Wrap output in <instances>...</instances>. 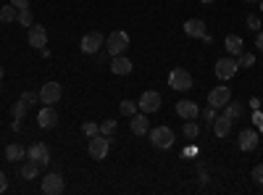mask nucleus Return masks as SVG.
I'll use <instances>...</instances> for the list:
<instances>
[{
  "mask_svg": "<svg viewBox=\"0 0 263 195\" xmlns=\"http://www.w3.org/2000/svg\"><path fill=\"white\" fill-rule=\"evenodd\" d=\"M129 129H132V135H137V137H142V135H147L150 132V121H147V114H135V116H129Z\"/></svg>",
  "mask_w": 263,
  "mask_h": 195,
  "instance_id": "obj_15",
  "label": "nucleus"
},
{
  "mask_svg": "<svg viewBox=\"0 0 263 195\" xmlns=\"http://www.w3.org/2000/svg\"><path fill=\"white\" fill-rule=\"evenodd\" d=\"M161 103H163V98H161L158 90H147V93H142L140 100H137V105H140L142 114H158V111H161Z\"/></svg>",
  "mask_w": 263,
  "mask_h": 195,
  "instance_id": "obj_6",
  "label": "nucleus"
},
{
  "mask_svg": "<svg viewBox=\"0 0 263 195\" xmlns=\"http://www.w3.org/2000/svg\"><path fill=\"white\" fill-rule=\"evenodd\" d=\"M108 150H111V137L108 135H95V137H90V145H87V153H90V158H95V161H103L105 156H108Z\"/></svg>",
  "mask_w": 263,
  "mask_h": 195,
  "instance_id": "obj_3",
  "label": "nucleus"
},
{
  "mask_svg": "<svg viewBox=\"0 0 263 195\" xmlns=\"http://www.w3.org/2000/svg\"><path fill=\"white\" fill-rule=\"evenodd\" d=\"M37 124H40L42 129H53V127L58 124V111H55L53 105H42L40 114H37Z\"/></svg>",
  "mask_w": 263,
  "mask_h": 195,
  "instance_id": "obj_14",
  "label": "nucleus"
},
{
  "mask_svg": "<svg viewBox=\"0 0 263 195\" xmlns=\"http://www.w3.org/2000/svg\"><path fill=\"white\" fill-rule=\"evenodd\" d=\"M250 108L253 111H260V98H250Z\"/></svg>",
  "mask_w": 263,
  "mask_h": 195,
  "instance_id": "obj_39",
  "label": "nucleus"
},
{
  "mask_svg": "<svg viewBox=\"0 0 263 195\" xmlns=\"http://www.w3.org/2000/svg\"><path fill=\"white\" fill-rule=\"evenodd\" d=\"M248 29H253V32L263 29V27H260V19H258V13H250V16H248Z\"/></svg>",
  "mask_w": 263,
  "mask_h": 195,
  "instance_id": "obj_32",
  "label": "nucleus"
},
{
  "mask_svg": "<svg viewBox=\"0 0 263 195\" xmlns=\"http://www.w3.org/2000/svg\"><path fill=\"white\" fill-rule=\"evenodd\" d=\"M27 108H29V103H27L24 98H21V100H16V103L11 105V116H13V119H21V116L27 114Z\"/></svg>",
  "mask_w": 263,
  "mask_h": 195,
  "instance_id": "obj_28",
  "label": "nucleus"
},
{
  "mask_svg": "<svg viewBox=\"0 0 263 195\" xmlns=\"http://www.w3.org/2000/svg\"><path fill=\"white\" fill-rule=\"evenodd\" d=\"M245 3H258V0H245Z\"/></svg>",
  "mask_w": 263,
  "mask_h": 195,
  "instance_id": "obj_44",
  "label": "nucleus"
},
{
  "mask_svg": "<svg viewBox=\"0 0 263 195\" xmlns=\"http://www.w3.org/2000/svg\"><path fill=\"white\" fill-rule=\"evenodd\" d=\"M255 48L263 53V32H255Z\"/></svg>",
  "mask_w": 263,
  "mask_h": 195,
  "instance_id": "obj_37",
  "label": "nucleus"
},
{
  "mask_svg": "<svg viewBox=\"0 0 263 195\" xmlns=\"http://www.w3.org/2000/svg\"><path fill=\"white\" fill-rule=\"evenodd\" d=\"M224 48H227V53H229V56H234V58H237L239 53L245 50V42H242V37H239V34H227Z\"/></svg>",
  "mask_w": 263,
  "mask_h": 195,
  "instance_id": "obj_20",
  "label": "nucleus"
},
{
  "mask_svg": "<svg viewBox=\"0 0 263 195\" xmlns=\"http://www.w3.org/2000/svg\"><path fill=\"white\" fill-rule=\"evenodd\" d=\"M213 72H216V77H218V79H224V82H227V79L237 77L239 63H237V58H234V56H224V58H218V61H216Z\"/></svg>",
  "mask_w": 263,
  "mask_h": 195,
  "instance_id": "obj_5",
  "label": "nucleus"
},
{
  "mask_svg": "<svg viewBox=\"0 0 263 195\" xmlns=\"http://www.w3.org/2000/svg\"><path fill=\"white\" fill-rule=\"evenodd\" d=\"M103 45H105V37H103L100 32H90V34H84V37H82L79 50H82L84 56H95Z\"/></svg>",
  "mask_w": 263,
  "mask_h": 195,
  "instance_id": "obj_8",
  "label": "nucleus"
},
{
  "mask_svg": "<svg viewBox=\"0 0 263 195\" xmlns=\"http://www.w3.org/2000/svg\"><path fill=\"white\" fill-rule=\"evenodd\" d=\"M258 6H260V11H263V0H258Z\"/></svg>",
  "mask_w": 263,
  "mask_h": 195,
  "instance_id": "obj_43",
  "label": "nucleus"
},
{
  "mask_svg": "<svg viewBox=\"0 0 263 195\" xmlns=\"http://www.w3.org/2000/svg\"><path fill=\"white\" fill-rule=\"evenodd\" d=\"M119 111H121V116H135L137 111H140V105L135 103V100H121V105H119Z\"/></svg>",
  "mask_w": 263,
  "mask_h": 195,
  "instance_id": "obj_25",
  "label": "nucleus"
},
{
  "mask_svg": "<svg viewBox=\"0 0 263 195\" xmlns=\"http://www.w3.org/2000/svg\"><path fill=\"white\" fill-rule=\"evenodd\" d=\"M6 158H8L11 164H18L21 158H27V150H24V145H18V143L6 145Z\"/></svg>",
  "mask_w": 263,
  "mask_h": 195,
  "instance_id": "obj_21",
  "label": "nucleus"
},
{
  "mask_svg": "<svg viewBox=\"0 0 263 195\" xmlns=\"http://www.w3.org/2000/svg\"><path fill=\"white\" fill-rule=\"evenodd\" d=\"M8 190V177H6V171H0V192H6Z\"/></svg>",
  "mask_w": 263,
  "mask_h": 195,
  "instance_id": "obj_36",
  "label": "nucleus"
},
{
  "mask_svg": "<svg viewBox=\"0 0 263 195\" xmlns=\"http://www.w3.org/2000/svg\"><path fill=\"white\" fill-rule=\"evenodd\" d=\"M27 42H29L34 50L48 48V29L42 27V24H32V27L27 29Z\"/></svg>",
  "mask_w": 263,
  "mask_h": 195,
  "instance_id": "obj_9",
  "label": "nucleus"
},
{
  "mask_svg": "<svg viewBox=\"0 0 263 195\" xmlns=\"http://www.w3.org/2000/svg\"><path fill=\"white\" fill-rule=\"evenodd\" d=\"M132 69H135V66H132V58H126L124 53L111 58V72L116 77H126V74H132Z\"/></svg>",
  "mask_w": 263,
  "mask_h": 195,
  "instance_id": "obj_19",
  "label": "nucleus"
},
{
  "mask_svg": "<svg viewBox=\"0 0 263 195\" xmlns=\"http://www.w3.org/2000/svg\"><path fill=\"white\" fill-rule=\"evenodd\" d=\"M16 16H18V8H16L13 3H8V6L0 8V21H3V24H11V21H16Z\"/></svg>",
  "mask_w": 263,
  "mask_h": 195,
  "instance_id": "obj_23",
  "label": "nucleus"
},
{
  "mask_svg": "<svg viewBox=\"0 0 263 195\" xmlns=\"http://www.w3.org/2000/svg\"><path fill=\"white\" fill-rule=\"evenodd\" d=\"M16 8H29V0H11Z\"/></svg>",
  "mask_w": 263,
  "mask_h": 195,
  "instance_id": "obj_38",
  "label": "nucleus"
},
{
  "mask_svg": "<svg viewBox=\"0 0 263 195\" xmlns=\"http://www.w3.org/2000/svg\"><path fill=\"white\" fill-rule=\"evenodd\" d=\"M200 116H203V121H208V124H211V121L216 119V108H211V105H208L205 111H200Z\"/></svg>",
  "mask_w": 263,
  "mask_h": 195,
  "instance_id": "obj_33",
  "label": "nucleus"
},
{
  "mask_svg": "<svg viewBox=\"0 0 263 195\" xmlns=\"http://www.w3.org/2000/svg\"><path fill=\"white\" fill-rule=\"evenodd\" d=\"M147 135H150V143L156 145V148H161V150H168V148H174V143H177V135H174V129L166 127V124L153 127Z\"/></svg>",
  "mask_w": 263,
  "mask_h": 195,
  "instance_id": "obj_1",
  "label": "nucleus"
},
{
  "mask_svg": "<svg viewBox=\"0 0 263 195\" xmlns=\"http://www.w3.org/2000/svg\"><path fill=\"white\" fill-rule=\"evenodd\" d=\"M237 63H239V69H250L253 63H255V56H253V53H245V50H242V53L237 56Z\"/></svg>",
  "mask_w": 263,
  "mask_h": 195,
  "instance_id": "obj_29",
  "label": "nucleus"
},
{
  "mask_svg": "<svg viewBox=\"0 0 263 195\" xmlns=\"http://www.w3.org/2000/svg\"><path fill=\"white\" fill-rule=\"evenodd\" d=\"M82 132H84L87 137H95V135L100 132V124H95V121H84V124H82Z\"/></svg>",
  "mask_w": 263,
  "mask_h": 195,
  "instance_id": "obj_31",
  "label": "nucleus"
},
{
  "mask_svg": "<svg viewBox=\"0 0 263 195\" xmlns=\"http://www.w3.org/2000/svg\"><path fill=\"white\" fill-rule=\"evenodd\" d=\"M0 82H3V66H0Z\"/></svg>",
  "mask_w": 263,
  "mask_h": 195,
  "instance_id": "obj_41",
  "label": "nucleus"
},
{
  "mask_svg": "<svg viewBox=\"0 0 263 195\" xmlns=\"http://www.w3.org/2000/svg\"><path fill=\"white\" fill-rule=\"evenodd\" d=\"M192 84H195V79H192V74L187 69L177 66V69L168 72V87L174 93H187V90H192Z\"/></svg>",
  "mask_w": 263,
  "mask_h": 195,
  "instance_id": "obj_2",
  "label": "nucleus"
},
{
  "mask_svg": "<svg viewBox=\"0 0 263 195\" xmlns=\"http://www.w3.org/2000/svg\"><path fill=\"white\" fill-rule=\"evenodd\" d=\"M253 180H255V182L263 187V164H258V166L253 169Z\"/></svg>",
  "mask_w": 263,
  "mask_h": 195,
  "instance_id": "obj_34",
  "label": "nucleus"
},
{
  "mask_svg": "<svg viewBox=\"0 0 263 195\" xmlns=\"http://www.w3.org/2000/svg\"><path fill=\"white\" fill-rule=\"evenodd\" d=\"M116 132V119H105V121H100V135H108L111 137Z\"/></svg>",
  "mask_w": 263,
  "mask_h": 195,
  "instance_id": "obj_30",
  "label": "nucleus"
},
{
  "mask_svg": "<svg viewBox=\"0 0 263 195\" xmlns=\"http://www.w3.org/2000/svg\"><path fill=\"white\" fill-rule=\"evenodd\" d=\"M37 93H40V103H45V105H55V103L61 100V95H63V87H61L58 82H45Z\"/></svg>",
  "mask_w": 263,
  "mask_h": 195,
  "instance_id": "obj_7",
  "label": "nucleus"
},
{
  "mask_svg": "<svg viewBox=\"0 0 263 195\" xmlns=\"http://www.w3.org/2000/svg\"><path fill=\"white\" fill-rule=\"evenodd\" d=\"M224 114L234 121V119H239V116H242V105H239V103H234V100H229L227 105H224Z\"/></svg>",
  "mask_w": 263,
  "mask_h": 195,
  "instance_id": "obj_27",
  "label": "nucleus"
},
{
  "mask_svg": "<svg viewBox=\"0 0 263 195\" xmlns=\"http://www.w3.org/2000/svg\"><path fill=\"white\" fill-rule=\"evenodd\" d=\"M211 129H213L216 137H229V135H232V119H229L227 114L216 116V119L211 121Z\"/></svg>",
  "mask_w": 263,
  "mask_h": 195,
  "instance_id": "obj_18",
  "label": "nucleus"
},
{
  "mask_svg": "<svg viewBox=\"0 0 263 195\" xmlns=\"http://www.w3.org/2000/svg\"><path fill=\"white\" fill-rule=\"evenodd\" d=\"M27 158L37 161L40 166H48V164H50V150H48L45 143H32V145L27 148Z\"/></svg>",
  "mask_w": 263,
  "mask_h": 195,
  "instance_id": "obj_13",
  "label": "nucleus"
},
{
  "mask_svg": "<svg viewBox=\"0 0 263 195\" xmlns=\"http://www.w3.org/2000/svg\"><path fill=\"white\" fill-rule=\"evenodd\" d=\"M182 29H184V34H187V37H195V40H203V37L208 34V32H205V21H203V19H187Z\"/></svg>",
  "mask_w": 263,
  "mask_h": 195,
  "instance_id": "obj_17",
  "label": "nucleus"
},
{
  "mask_svg": "<svg viewBox=\"0 0 263 195\" xmlns=\"http://www.w3.org/2000/svg\"><path fill=\"white\" fill-rule=\"evenodd\" d=\"M200 3H205V6H208V3H213V0H200Z\"/></svg>",
  "mask_w": 263,
  "mask_h": 195,
  "instance_id": "obj_42",
  "label": "nucleus"
},
{
  "mask_svg": "<svg viewBox=\"0 0 263 195\" xmlns=\"http://www.w3.org/2000/svg\"><path fill=\"white\" fill-rule=\"evenodd\" d=\"M229 100H232V90L224 87V84H218V87H213V90L208 93V105L216 108V111H218V108H224Z\"/></svg>",
  "mask_w": 263,
  "mask_h": 195,
  "instance_id": "obj_11",
  "label": "nucleus"
},
{
  "mask_svg": "<svg viewBox=\"0 0 263 195\" xmlns=\"http://www.w3.org/2000/svg\"><path fill=\"white\" fill-rule=\"evenodd\" d=\"M63 190H66L63 174H58V171H50V174L42 177V192H45V195H61Z\"/></svg>",
  "mask_w": 263,
  "mask_h": 195,
  "instance_id": "obj_10",
  "label": "nucleus"
},
{
  "mask_svg": "<svg viewBox=\"0 0 263 195\" xmlns=\"http://www.w3.org/2000/svg\"><path fill=\"white\" fill-rule=\"evenodd\" d=\"M40 169H42V166H40L37 161L27 158V164H21V177H24V180L29 182V180H34V177L40 174Z\"/></svg>",
  "mask_w": 263,
  "mask_h": 195,
  "instance_id": "obj_22",
  "label": "nucleus"
},
{
  "mask_svg": "<svg viewBox=\"0 0 263 195\" xmlns=\"http://www.w3.org/2000/svg\"><path fill=\"white\" fill-rule=\"evenodd\" d=\"M21 98H24V100H27V103L32 105V103H37V100H40V93H32V90H27V93L21 95Z\"/></svg>",
  "mask_w": 263,
  "mask_h": 195,
  "instance_id": "obj_35",
  "label": "nucleus"
},
{
  "mask_svg": "<svg viewBox=\"0 0 263 195\" xmlns=\"http://www.w3.org/2000/svg\"><path fill=\"white\" fill-rule=\"evenodd\" d=\"M16 21H18L21 27H27V29H29V27L34 24V16H32V11H29V8H18V16H16Z\"/></svg>",
  "mask_w": 263,
  "mask_h": 195,
  "instance_id": "obj_26",
  "label": "nucleus"
},
{
  "mask_svg": "<svg viewBox=\"0 0 263 195\" xmlns=\"http://www.w3.org/2000/svg\"><path fill=\"white\" fill-rule=\"evenodd\" d=\"M258 140H260V135L255 129H242V132L237 135V148L242 150V153H250V150L258 148Z\"/></svg>",
  "mask_w": 263,
  "mask_h": 195,
  "instance_id": "obj_12",
  "label": "nucleus"
},
{
  "mask_svg": "<svg viewBox=\"0 0 263 195\" xmlns=\"http://www.w3.org/2000/svg\"><path fill=\"white\" fill-rule=\"evenodd\" d=\"M182 135H184L187 140H197V135H200V127H197V119L184 121V127H182Z\"/></svg>",
  "mask_w": 263,
  "mask_h": 195,
  "instance_id": "obj_24",
  "label": "nucleus"
},
{
  "mask_svg": "<svg viewBox=\"0 0 263 195\" xmlns=\"http://www.w3.org/2000/svg\"><path fill=\"white\" fill-rule=\"evenodd\" d=\"M105 48H108V53H111V58H114V56H121V53L129 48V34H126L124 29L111 32V34L105 37Z\"/></svg>",
  "mask_w": 263,
  "mask_h": 195,
  "instance_id": "obj_4",
  "label": "nucleus"
},
{
  "mask_svg": "<svg viewBox=\"0 0 263 195\" xmlns=\"http://www.w3.org/2000/svg\"><path fill=\"white\" fill-rule=\"evenodd\" d=\"M195 156H197V150H195V148H187L182 158H195Z\"/></svg>",
  "mask_w": 263,
  "mask_h": 195,
  "instance_id": "obj_40",
  "label": "nucleus"
},
{
  "mask_svg": "<svg viewBox=\"0 0 263 195\" xmlns=\"http://www.w3.org/2000/svg\"><path fill=\"white\" fill-rule=\"evenodd\" d=\"M177 114L184 119V121H192V119H197V116H200V105H197L195 100H179L177 103Z\"/></svg>",
  "mask_w": 263,
  "mask_h": 195,
  "instance_id": "obj_16",
  "label": "nucleus"
}]
</instances>
